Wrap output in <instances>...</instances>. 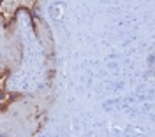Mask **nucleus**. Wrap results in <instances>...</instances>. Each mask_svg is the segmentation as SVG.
Instances as JSON below:
<instances>
[]
</instances>
